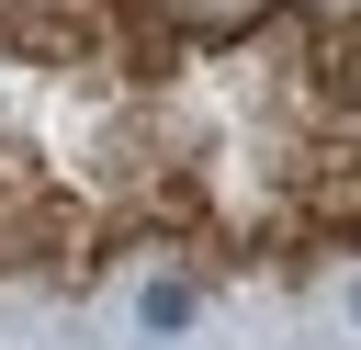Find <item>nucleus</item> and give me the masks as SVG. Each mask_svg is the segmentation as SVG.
I'll return each mask as SVG.
<instances>
[{
    "label": "nucleus",
    "mask_w": 361,
    "mask_h": 350,
    "mask_svg": "<svg viewBox=\"0 0 361 350\" xmlns=\"http://www.w3.org/2000/svg\"><path fill=\"white\" fill-rule=\"evenodd\" d=\"M203 294H214L203 260H158V271L135 282V327H147V339H180V327H203Z\"/></svg>",
    "instance_id": "1"
}]
</instances>
